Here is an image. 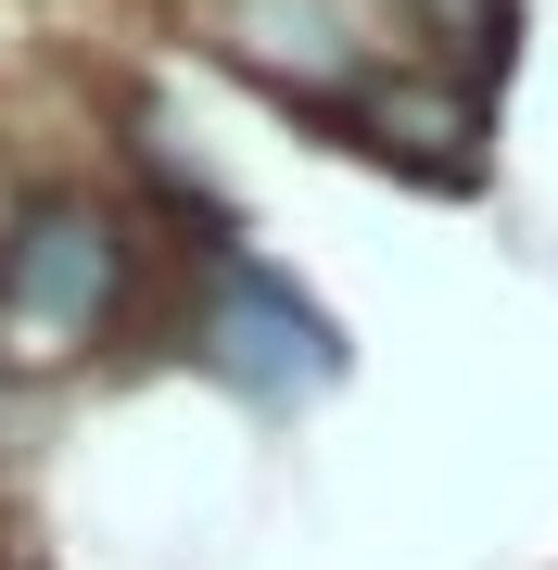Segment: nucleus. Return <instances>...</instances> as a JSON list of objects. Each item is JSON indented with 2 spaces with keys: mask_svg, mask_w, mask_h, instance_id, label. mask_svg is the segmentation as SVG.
<instances>
[{
  "mask_svg": "<svg viewBox=\"0 0 558 570\" xmlns=\"http://www.w3.org/2000/svg\"><path fill=\"white\" fill-rule=\"evenodd\" d=\"M127 305V228L89 190H39L0 242V343L13 355H89Z\"/></svg>",
  "mask_w": 558,
  "mask_h": 570,
  "instance_id": "obj_1",
  "label": "nucleus"
},
{
  "mask_svg": "<svg viewBox=\"0 0 558 570\" xmlns=\"http://www.w3.org/2000/svg\"><path fill=\"white\" fill-rule=\"evenodd\" d=\"M190 343H204V367L242 393V406H267V419L317 406V393L343 381V330H331V305H317V292H292L267 254H216Z\"/></svg>",
  "mask_w": 558,
  "mask_h": 570,
  "instance_id": "obj_2",
  "label": "nucleus"
},
{
  "mask_svg": "<svg viewBox=\"0 0 558 570\" xmlns=\"http://www.w3.org/2000/svg\"><path fill=\"white\" fill-rule=\"evenodd\" d=\"M216 51L305 115H343L381 77V26L355 0H216Z\"/></svg>",
  "mask_w": 558,
  "mask_h": 570,
  "instance_id": "obj_3",
  "label": "nucleus"
},
{
  "mask_svg": "<svg viewBox=\"0 0 558 570\" xmlns=\"http://www.w3.org/2000/svg\"><path fill=\"white\" fill-rule=\"evenodd\" d=\"M331 127H343L355 153L432 178V190H470L482 178V89H457V77H369Z\"/></svg>",
  "mask_w": 558,
  "mask_h": 570,
  "instance_id": "obj_4",
  "label": "nucleus"
},
{
  "mask_svg": "<svg viewBox=\"0 0 558 570\" xmlns=\"http://www.w3.org/2000/svg\"><path fill=\"white\" fill-rule=\"evenodd\" d=\"M407 26L432 39V77H457V89L508 77V0H407Z\"/></svg>",
  "mask_w": 558,
  "mask_h": 570,
  "instance_id": "obj_5",
  "label": "nucleus"
}]
</instances>
